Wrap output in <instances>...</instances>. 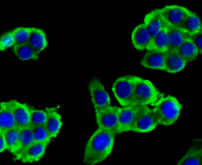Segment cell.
<instances>
[{
    "label": "cell",
    "mask_w": 202,
    "mask_h": 165,
    "mask_svg": "<svg viewBox=\"0 0 202 165\" xmlns=\"http://www.w3.org/2000/svg\"><path fill=\"white\" fill-rule=\"evenodd\" d=\"M116 135L112 132L97 128L85 145L83 163L86 165H95L106 160L113 150Z\"/></svg>",
    "instance_id": "cell-1"
},
{
    "label": "cell",
    "mask_w": 202,
    "mask_h": 165,
    "mask_svg": "<svg viewBox=\"0 0 202 165\" xmlns=\"http://www.w3.org/2000/svg\"><path fill=\"white\" fill-rule=\"evenodd\" d=\"M159 125L169 126L179 118L182 106L178 99L171 95L163 96L153 105Z\"/></svg>",
    "instance_id": "cell-2"
},
{
    "label": "cell",
    "mask_w": 202,
    "mask_h": 165,
    "mask_svg": "<svg viewBox=\"0 0 202 165\" xmlns=\"http://www.w3.org/2000/svg\"><path fill=\"white\" fill-rule=\"evenodd\" d=\"M164 95L150 81L138 77L133 96V104L153 105Z\"/></svg>",
    "instance_id": "cell-3"
},
{
    "label": "cell",
    "mask_w": 202,
    "mask_h": 165,
    "mask_svg": "<svg viewBox=\"0 0 202 165\" xmlns=\"http://www.w3.org/2000/svg\"><path fill=\"white\" fill-rule=\"evenodd\" d=\"M138 76L127 75L117 78L112 85V93L118 103L122 106L133 104L136 83Z\"/></svg>",
    "instance_id": "cell-4"
},
{
    "label": "cell",
    "mask_w": 202,
    "mask_h": 165,
    "mask_svg": "<svg viewBox=\"0 0 202 165\" xmlns=\"http://www.w3.org/2000/svg\"><path fill=\"white\" fill-rule=\"evenodd\" d=\"M88 88L95 113L112 105L109 95L99 78L91 79L88 83Z\"/></svg>",
    "instance_id": "cell-5"
},
{
    "label": "cell",
    "mask_w": 202,
    "mask_h": 165,
    "mask_svg": "<svg viewBox=\"0 0 202 165\" xmlns=\"http://www.w3.org/2000/svg\"><path fill=\"white\" fill-rule=\"evenodd\" d=\"M149 108L135 104L119 107V134L131 131L138 118Z\"/></svg>",
    "instance_id": "cell-6"
},
{
    "label": "cell",
    "mask_w": 202,
    "mask_h": 165,
    "mask_svg": "<svg viewBox=\"0 0 202 165\" xmlns=\"http://www.w3.org/2000/svg\"><path fill=\"white\" fill-rule=\"evenodd\" d=\"M119 107L111 105L95 113L97 128L119 134Z\"/></svg>",
    "instance_id": "cell-7"
},
{
    "label": "cell",
    "mask_w": 202,
    "mask_h": 165,
    "mask_svg": "<svg viewBox=\"0 0 202 165\" xmlns=\"http://www.w3.org/2000/svg\"><path fill=\"white\" fill-rule=\"evenodd\" d=\"M160 9L169 26L178 27L191 11L183 6L176 4L166 5Z\"/></svg>",
    "instance_id": "cell-8"
},
{
    "label": "cell",
    "mask_w": 202,
    "mask_h": 165,
    "mask_svg": "<svg viewBox=\"0 0 202 165\" xmlns=\"http://www.w3.org/2000/svg\"><path fill=\"white\" fill-rule=\"evenodd\" d=\"M159 125L157 116L153 108H149L138 118L131 131L145 133L151 132Z\"/></svg>",
    "instance_id": "cell-9"
},
{
    "label": "cell",
    "mask_w": 202,
    "mask_h": 165,
    "mask_svg": "<svg viewBox=\"0 0 202 165\" xmlns=\"http://www.w3.org/2000/svg\"><path fill=\"white\" fill-rule=\"evenodd\" d=\"M143 23L149 32L152 38L169 25L161 14L160 9H155L145 16Z\"/></svg>",
    "instance_id": "cell-10"
},
{
    "label": "cell",
    "mask_w": 202,
    "mask_h": 165,
    "mask_svg": "<svg viewBox=\"0 0 202 165\" xmlns=\"http://www.w3.org/2000/svg\"><path fill=\"white\" fill-rule=\"evenodd\" d=\"M177 165H202V145L200 139L193 141L188 149L177 162Z\"/></svg>",
    "instance_id": "cell-11"
},
{
    "label": "cell",
    "mask_w": 202,
    "mask_h": 165,
    "mask_svg": "<svg viewBox=\"0 0 202 165\" xmlns=\"http://www.w3.org/2000/svg\"><path fill=\"white\" fill-rule=\"evenodd\" d=\"M147 50L141 59V65L147 69L164 71L166 52L153 49Z\"/></svg>",
    "instance_id": "cell-12"
},
{
    "label": "cell",
    "mask_w": 202,
    "mask_h": 165,
    "mask_svg": "<svg viewBox=\"0 0 202 165\" xmlns=\"http://www.w3.org/2000/svg\"><path fill=\"white\" fill-rule=\"evenodd\" d=\"M131 38L133 46L139 50H148L152 39L143 23L138 25L134 28L132 32Z\"/></svg>",
    "instance_id": "cell-13"
},
{
    "label": "cell",
    "mask_w": 202,
    "mask_h": 165,
    "mask_svg": "<svg viewBox=\"0 0 202 165\" xmlns=\"http://www.w3.org/2000/svg\"><path fill=\"white\" fill-rule=\"evenodd\" d=\"M13 113L17 126L20 129L31 126L29 106L14 99L8 101Z\"/></svg>",
    "instance_id": "cell-14"
},
{
    "label": "cell",
    "mask_w": 202,
    "mask_h": 165,
    "mask_svg": "<svg viewBox=\"0 0 202 165\" xmlns=\"http://www.w3.org/2000/svg\"><path fill=\"white\" fill-rule=\"evenodd\" d=\"M50 142H35L23 153L17 160L23 163L38 162L44 156Z\"/></svg>",
    "instance_id": "cell-15"
},
{
    "label": "cell",
    "mask_w": 202,
    "mask_h": 165,
    "mask_svg": "<svg viewBox=\"0 0 202 165\" xmlns=\"http://www.w3.org/2000/svg\"><path fill=\"white\" fill-rule=\"evenodd\" d=\"M59 108L58 106L45 108L47 119L45 125L51 138L57 136L63 125L61 116L58 112Z\"/></svg>",
    "instance_id": "cell-16"
},
{
    "label": "cell",
    "mask_w": 202,
    "mask_h": 165,
    "mask_svg": "<svg viewBox=\"0 0 202 165\" xmlns=\"http://www.w3.org/2000/svg\"><path fill=\"white\" fill-rule=\"evenodd\" d=\"M186 64L177 50H169L166 53L164 71L170 74H175L183 70Z\"/></svg>",
    "instance_id": "cell-17"
},
{
    "label": "cell",
    "mask_w": 202,
    "mask_h": 165,
    "mask_svg": "<svg viewBox=\"0 0 202 165\" xmlns=\"http://www.w3.org/2000/svg\"><path fill=\"white\" fill-rule=\"evenodd\" d=\"M17 127L8 101L0 103V131L4 132Z\"/></svg>",
    "instance_id": "cell-18"
},
{
    "label": "cell",
    "mask_w": 202,
    "mask_h": 165,
    "mask_svg": "<svg viewBox=\"0 0 202 165\" xmlns=\"http://www.w3.org/2000/svg\"><path fill=\"white\" fill-rule=\"evenodd\" d=\"M167 29L169 40L168 50H177L189 39V35L179 27L168 26Z\"/></svg>",
    "instance_id": "cell-19"
},
{
    "label": "cell",
    "mask_w": 202,
    "mask_h": 165,
    "mask_svg": "<svg viewBox=\"0 0 202 165\" xmlns=\"http://www.w3.org/2000/svg\"><path fill=\"white\" fill-rule=\"evenodd\" d=\"M28 43L39 54L48 45V41L45 32L40 28L32 27Z\"/></svg>",
    "instance_id": "cell-20"
},
{
    "label": "cell",
    "mask_w": 202,
    "mask_h": 165,
    "mask_svg": "<svg viewBox=\"0 0 202 165\" xmlns=\"http://www.w3.org/2000/svg\"><path fill=\"white\" fill-rule=\"evenodd\" d=\"M35 142L32 127L20 129L19 146L17 150L13 154L15 156L14 159L17 160L23 153Z\"/></svg>",
    "instance_id": "cell-21"
},
{
    "label": "cell",
    "mask_w": 202,
    "mask_h": 165,
    "mask_svg": "<svg viewBox=\"0 0 202 165\" xmlns=\"http://www.w3.org/2000/svg\"><path fill=\"white\" fill-rule=\"evenodd\" d=\"M12 51L22 61L37 60L38 58V54L28 43L14 45L12 47Z\"/></svg>",
    "instance_id": "cell-22"
},
{
    "label": "cell",
    "mask_w": 202,
    "mask_h": 165,
    "mask_svg": "<svg viewBox=\"0 0 202 165\" xmlns=\"http://www.w3.org/2000/svg\"><path fill=\"white\" fill-rule=\"evenodd\" d=\"M179 28L189 35L202 31V25L200 18L195 13L191 11Z\"/></svg>",
    "instance_id": "cell-23"
},
{
    "label": "cell",
    "mask_w": 202,
    "mask_h": 165,
    "mask_svg": "<svg viewBox=\"0 0 202 165\" xmlns=\"http://www.w3.org/2000/svg\"><path fill=\"white\" fill-rule=\"evenodd\" d=\"M177 50L187 63L194 61L200 54L196 47L189 39L187 40Z\"/></svg>",
    "instance_id": "cell-24"
},
{
    "label": "cell",
    "mask_w": 202,
    "mask_h": 165,
    "mask_svg": "<svg viewBox=\"0 0 202 165\" xmlns=\"http://www.w3.org/2000/svg\"><path fill=\"white\" fill-rule=\"evenodd\" d=\"M167 28L162 30L152 38L148 50H156L165 52L169 50V40Z\"/></svg>",
    "instance_id": "cell-25"
},
{
    "label": "cell",
    "mask_w": 202,
    "mask_h": 165,
    "mask_svg": "<svg viewBox=\"0 0 202 165\" xmlns=\"http://www.w3.org/2000/svg\"><path fill=\"white\" fill-rule=\"evenodd\" d=\"M20 128L16 127L4 132L7 150L13 155L17 150L20 143Z\"/></svg>",
    "instance_id": "cell-26"
},
{
    "label": "cell",
    "mask_w": 202,
    "mask_h": 165,
    "mask_svg": "<svg viewBox=\"0 0 202 165\" xmlns=\"http://www.w3.org/2000/svg\"><path fill=\"white\" fill-rule=\"evenodd\" d=\"M30 115V125L32 127L45 125L47 119L45 110L29 107Z\"/></svg>",
    "instance_id": "cell-27"
},
{
    "label": "cell",
    "mask_w": 202,
    "mask_h": 165,
    "mask_svg": "<svg viewBox=\"0 0 202 165\" xmlns=\"http://www.w3.org/2000/svg\"><path fill=\"white\" fill-rule=\"evenodd\" d=\"M32 27H20L12 30L15 40V45L28 43Z\"/></svg>",
    "instance_id": "cell-28"
},
{
    "label": "cell",
    "mask_w": 202,
    "mask_h": 165,
    "mask_svg": "<svg viewBox=\"0 0 202 165\" xmlns=\"http://www.w3.org/2000/svg\"><path fill=\"white\" fill-rule=\"evenodd\" d=\"M35 142H50V137L45 125L32 127Z\"/></svg>",
    "instance_id": "cell-29"
},
{
    "label": "cell",
    "mask_w": 202,
    "mask_h": 165,
    "mask_svg": "<svg viewBox=\"0 0 202 165\" xmlns=\"http://www.w3.org/2000/svg\"><path fill=\"white\" fill-rule=\"evenodd\" d=\"M15 44L12 31L4 33L0 38V50L3 51L9 48H12Z\"/></svg>",
    "instance_id": "cell-30"
},
{
    "label": "cell",
    "mask_w": 202,
    "mask_h": 165,
    "mask_svg": "<svg viewBox=\"0 0 202 165\" xmlns=\"http://www.w3.org/2000/svg\"><path fill=\"white\" fill-rule=\"evenodd\" d=\"M189 39L198 49L200 54H202V31L190 35Z\"/></svg>",
    "instance_id": "cell-31"
},
{
    "label": "cell",
    "mask_w": 202,
    "mask_h": 165,
    "mask_svg": "<svg viewBox=\"0 0 202 165\" xmlns=\"http://www.w3.org/2000/svg\"><path fill=\"white\" fill-rule=\"evenodd\" d=\"M0 153L3 152L7 150V145L4 132L0 131Z\"/></svg>",
    "instance_id": "cell-32"
}]
</instances>
